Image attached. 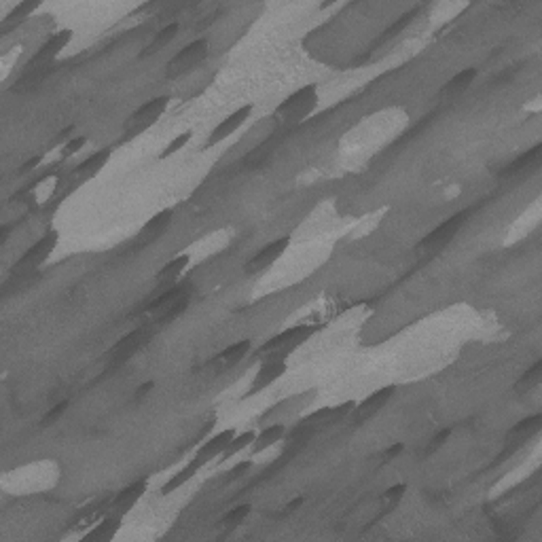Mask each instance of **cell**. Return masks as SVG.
<instances>
[{
    "label": "cell",
    "mask_w": 542,
    "mask_h": 542,
    "mask_svg": "<svg viewBox=\"0 0 542 542\" xmlns=\"http://www.w3.org/2000/svg\"><path fill=\"white\" fill-rule=\"evenodd\" d=\"M252 468V460H246V462H237L231 471H229V475H231V479H235V477H241V475H246Z\"/></svg>",
    "instance_id": "obj_37"
},
{
    "label": "cell",
    "mask_w": 542,
    "mask_h": 542,
    "mask_svg": "<svg viewBox=\"0 0 542 542\" xmlns=\"http://www.w3.org/2000/svg\"><path fill=\"white\" fill-rule=\"evenodd\" d=\"M466 218H468V210L464 212H458L453 216H449L445 223L438 225L436 229H432L420 244V248H436V246H443V244H447L453 239V235L464 227L466 223Z\"/></svg>",
    "instance_id": "obj_6"
},
{
    "label": "cell",
    "mask_w": 542,
    "mask_h": 542,
    "mask_svg": "<svg viewBox=\"0 0 542 542\" xmlns=\"http://www.w3.org/2000/svg\"><path fill=\"white\" fill-rule=\"evenodd\" d=\"M314 333L311 327H305V325H299V327H290L282 333H278L276 337H271L269 341L263 343V348H261V354L263 356H276L280 358L278 354L284 352V350H290L294 346H299V343H303L309 335Z\"/></svg>",
    "instance_id": "obj_3"
},
{
    "label": "cell",
    "mask_w": 542,
    "mask_h": 542,
    "mask_svg": "<svg viewBox=\"0 0 542 542\" xmlns=\"http://www.w3.org/2000/svg\"><path fill=\"white\" fill-rule=\"evenodd\" d=\"M237 432H235V428H229V430H220V432H216L214 436H210L204 445L197 449V453L193 456V462L200 466V468H204L206 464H210L214 458H218V456H223L225 453V449L229 447V443L233 440V436H235Z\"/></svg>",
    "instance_id": "obj_5"
},
{
    "label": "cell",
    "mask_w": 542,
    "mask_h": 542,
    "mask_svg": "<svg viewBox=\"0 0 542 542\" xmlns=\"http://www.w3.org/2000/svg\"><path fill=\"white\" fill-rule=\"evenodd\" d=\"M146 491V481H138V483H132L130 487H126L123 491H119V496L115 498L113 502V508L121 510V512H128L130 508L136 506V502L144 496Z\"/></svg>",
    "instance_id": "obj_17"
},
{
    "label": "cell",
    "mask_w": 542,
    "mask_h": 542,
    "mask_svg": "<svg viewBox=\"0 0 542 542\" xmlns=\"http://www.w3.org/2000/svg\"><path fill=\"white\" fill-rule=\"evenodd\" d=\"M119 526H121L119 519H115V517H108V519L100 521L97 526H93L89 532H85L83 538L85 540H113L117 536V532H119Z\"/></svg>",
    "instance_id": "obj_23"
},
{
    "label": "cell",
    "mask_w": 542,
    "mask_h": 542,
    "mask_svg": "<svg viewBox=\"0 0 542 542\" xmlns=\"http://www.w3.org/2000/svg\"><path fill=\"white\" fill-rule=\"evenodd\" d=\"M255 438H257V432H255V430H246V432H241V434H235L233 440L229 443V447H227L225 453H223V460H229V458L241 453L244 449L252 447Z\"/></svg>",
    "instance_id": "obj_28"
},
{
    "label": "cell",
    "mask_w": 542,
    "mask_h": 542,
    "mask_svg": "<svg viewBox=\"0 0 542 542\" xmlns=\"http://www.w3.org/2000/svg\"><path fill=\"white\" fill-rule=\"evenodd\" d=\"M178 23L174 21V23H167L165 28H161L157 34H155V38L151 40V45L144 49V51L140 54V58H146V56H153V54H157V51H161V49H165L172 40H174L176 36H178Z\"/></svg>",
    "instance_id": "obj_21"
},
{
    "label": "cell",
    "mask_w": 542,
    "mask_h": 542,
    "mask_svg": "<svg viewBox=\"0 0 542 542\" xmlns=\"http://www.w3.org/2000/svg\"><path fill=\"white\" fill-rule=\"evenodd\" d=\"M144 343H146V333L142 329L132 331V333H128L126 337L115 343V348L110 350V356H113L115 362H126L144 346Z\"/></svg>",
    "instance_id": "obj_14"
},
{
    "label": "cell",
    "mask_w": 542,
    "mask_h": 542,
    "mask_svg": "<svg viewBox=\"0 0 542 542\" xmlns=\"http://www.w3.org/2000/svg\"><path fill=\"white\" fill-rule=\"evenodd\" d=\"M301 504H303V498H301V496H299V498H294L292 502H288V504H286V512H294V510H297Z\"/></svg>",
    "instance_id": "obj_40"
},
{
    "label": "cell",
    "mask_w": 542,
    "mask_h": 542,
    "mask_svg": "<svg viewBox=\"0 0 542 542\" xmlns=\"http://www.w3.org/2000/svg\"><path fill=\"white\" fill-rule=\"evenodd\" d=\"M193 140V132L191 130H187V132H182V134H178L174 140H172L165 149H163V153H161V159H165V157H172V155H176L178 151H182L185 146L189 144Z\"/></svg>",
    "instance_id": "obj_32"
},
{
    "label": "cell",
    "mask_w": 542,
    "mask_h": 542,
    "mask_svg": "<svg viewBox=\"0 0 542 542\" xmlns=\"http://www.w3.org/2000/svg\"><path fill=\"white\" fill-rule=\"evenodd\" d=\"M189 303H191V297H189V292H185L180 299H176L174 303H172L165 311H161L157 316V322L159 325H169V322H174L176 318H180L187 309H189Z\"/></svg>",
    "instance_id": "obj_27"
},
{
    "label": "cell",
    "mask_w": 542,
    "mask_h": 542,
    "mask_svg": "<svg viewBox=\"0 0 542 542\" xmlns=\"http://www.w3.org/2000/svg\"><path fill=\"white\" fill-rule=\"evenodd\" d=\"M66 409H68V403H66V401H64V403H58L56 407H51V411H49V413L43 417L40 426H43V428H49V426L58 424V420H60V417L66 413Z\"/></svg>",
    "instance_id": "obj_34"
},
{
    "label": "cell",
    "mask_w": 542,
    "mask_h": 542,
    "mask_svg": "<svg viewBox=\"0 0 542 542\" xmlns=\"http://www.w3.org/2000/svg\"><path fill=\"white\" fill-rule=\"evenodd\" d=\"M403 451H405V445H403V443H394L392 447H388V449L384 451V460H386V462H392V460H397Z\"/></svg>",
    "instance_id": "obj_38"
},
{
    "label": "cell",
    "mask_w": 542,
    "mask_h": 542,
    "mask_svg": "<svg viewBox=\"0 0 542 542\" xmlns=\"http://www.w3.org/2000/svg\"><path fill=\"white\" fill-rule=\"evenodd\" d=\"M250 350H252V341H250V339L235 341V343H231V346H227L223 352L218 354L216 362H220L223 366H233V364L241 362L246 356H248Z\"/></svg>",
    "instance_id": "obj_18"
},
{
    "label": "cell",
    "mask_w": 542,
    "mask_h": 542,
    "mask_svg": "<svg viewBox=\"0 0 542 542\" xmlns=\"http://www.w3.org/2000/svg\"><path fill=\"white\" fill-rule=\"evenodd\" d=\"M252 510V504H239V506H233L223 519H220V528L225 532H231V530H237L246 519H248V515Z\"/></svg>",
    "instance_id": "obj_25"
},
{
    "label": "cell",
    "mask_w": 542,
    "mask_h": 542,
    "mask_svg": "<svg viewBox=\"0 0 542 542\" xmlns=\"http://www.w3.org/2000/svg\"><path fill=\"white\" fill-rule=\"evenodd\" d=\"M172 218H174V210H172V208L157 212L153 218H149V220H146V223H144V227L140 229V233H138V237H136V244H138V246H149V244H153L155 239H159V237L165 233V229L169 227Z\"/></svg>",
    "instance_id": "obj_10"
},
{
    "label": "cell",
    "mask_w": 542,
    "mask_h": 542,
    "mask_svg": "<svg viewBox=\"0 0 542 542\" xmlns=\"http://www.w3.org/2000/svg\"><path fill=\"white\" fill-rule=\"evenodd\" d=\"M411 19H413L411 15H405L403 19H399V21H397V23H394V26H392V28H390V30L386 32V36H384L381 40H388V38H394V36H397L399 32H403V30H405V28L409 26V23H411Z\"/></svg>",
    "instance_id": "obj_35"
},
{
    "label": "cell",
    "mask_w": 542,
    "mask_h": 542,
    "mask_svg": "<svg viewBox=\"0 0 542 542\" xmlns=\"http://www.w3.org/2000/svg\"><path fill=\"white\" fill-rule=\"evenodd\" d=\"M538 153H540V146H534L532 151L519 155L512 163L506 165V169L502 172V176H515V174H519V172H523L526 167H530V165L538 159Z\"/></svg>",
    "instance_id": "obj_30"
},
{
    "label": "cell",
    "mask_w": 542,
    "mask_h": 542,
    "mask_svg": "<svg viewBox=\"0 0 542 542\" xmlns=\"http://www.w3.org/2000/svg\"><path fill=\"white\" fill-rule=\"evenodd\" d=\"M540 424H542V417L540 415H532V417H528V420H521L519 424H515L510 428L508 436L510 438H517V440H523V438L532 436L534 432H538Z\"/></svg>",
    "instance_id": "obj_29"
},
{
    "label": "cell",
    "mask_w": 542,
    "mask_h": 542,
    "mask_svg": "<svg viewBox=\"0 0 542 542\" xmlns=\"http://www.w3.org/2000/svg\"><path fill=\"white\" fill-rule=\"evenodd\" d=\"M250 115H252V106H250V104L239 106L237 110H233L229 117H225V119L220 121L218 126L212 130L210 140H208V146H214V144H218V142L227 140L231 134H235V132L244 126V123L250 119Z\"/></svg>",
    "instance_id": "obj_8"
},
{
    "label": "cell",
    "mask_w": 542,
    "mask_h": 542,
    "mask_svg": "<svg viewBox=\"0 0 542 542\" xmlns=\"http://www.w3.org/2000/svg\"><path fill=\"white\" fill-rule=\"evenodd\" d=\"M70 38H72V32L70 30H60V32H54L51 36H49L40 47H38V51L34 54V58H32V64H49L51 60H56L64 49H66V45L70 43Z\"/></svg>",
    "instance_id": "obj_12"
},
{
    "label": "cell",
    "mask_w": 542,
    "mask_h": 542,
    "mask_svg": "<svg viewBox=\"0 0 542 542\" xmlns=\"http://www.w3.org/2000/svg\"><path fill=\"white\" fill-rule=\"evenodd\" d=\"M185 292H187V290H185V286H180V284H172V288L163 290L157 299H153L149 305H146V311H149V314H155V316H159L161 311H165V309H167L172 303H174L176 299H180Z\"/></svg>",
    "instance_id": "obj_20"
},
{
    "label": "cell",
    "mask_w": 542,
    "mask_h": 542,
    "mask_svg": "<svg viewBox=\"0 0 542 542\" xmlns=\"http://www.w3.org/2000/svg\"><path fill=\"white\" fill-rule=\"evenodd\" d=\"M540 379H542V362H536L530 371L517 381V386H515V390H517V394H523V392H530L532 388H536L538 384H540Z\"/></svg>",
    "instance_id": "obj_31"
},
{
    "label": "cell",
    "mask_w": 542,
    "mask_h": 542,
    "mask_svg": "<svg viewBox=\"0 0 542 542\" xmlns=\"http://www.w3.org/2000/svg\"><path fill=\"white\" fill-rule=\"evenodd\" d=\"M286 371H288V364L284 358H267L263 362V366L259 368V373L250 386V392H261V390L269 388L271 384H276Z\"/></svg>",
    "instance_id": "obj_13"
},
{
    "label": "cell",
    "mask_w": 542,
    "mask_h": 542,
    "mask_svg": "<svg viewBox=\"0 0 542 542\" xmlns=\"http://www.w3.org/2000/svg\"><path fill=\"white\" fill-rule=\"evenodd\" d=\"M153 390V381H149V384H144V386H140V390H138V394H136V399H142L144 394H149Z\"/></svg>",
    "instance_id": "obj_41"
},
{
    "label": "cell",
    "mask_w": 542,
    "mask_h": 542,
    "mask_svg": "<svg viewBox=\"0 0 542 542\" xmlns=\"http://www.w3.org/2000/svg\"><path fill=\"white\" fill-rule=\"evenodd\" d=\"M189 261H191L189 255H178V257H174L169 263H165V265L159 269L157 280H159V282H167V284H176V280L182 276V271H187Z\"/></svg>",
    "instance_id": "obj_19"
},
{
    "label": "cell",
    "mask_w": 542,
    "mask_h": 542,
    "mask_svg": "<svg viewBox=\"0 0 542 542\" xmlns=\"http://www.w3.org/2000/svg\"><path fill=\"white\" fill-rule=\"evenodd\" d=\"M316 100H318L316 85H305L286 97V100L278 106V115H284L286 119H301L303 115L309 113Z\"/></svg>",
    "instance_id": "obj_4"
},
{
    "label": "cell",
    "mask_w": 542,
    "mask_h": 542,
    "mask_svg": "<svg viewBox=\"0 0 542 542\" xmlns=\"http://www.w3.org/2000/svg\"><path fill=\"white\" fill-rule=\"evenodd\" d=\"M169 106V97L161 95V97H153V100L149 102H144L130 119V128H134L136 132H142L146 130L149 126H153V123L167 110Z\"/></svg>",
    "instance_id": "obj_7"
},
{
    "label": "cell",
    "mask_w": 542,
    "mask_h": 542,
    "mask_svg": "<svg viewBox=\"0 0 542 542\" xmlns=\"http://www.w3.org/2000/svg\"><path fill=\"white\" fill-rule=\"evenodd\" d=\"M197 471H202L200 466H197L193 460L185 466V468H180V471L176 473V475H172V479L161 487V494L163 496H167V494H172V491H176V489H180L187 481H191L195 475H197Z\"/></svg>",
    "instance_id": "obj_22"
},
{
    "label": "cell",
    "mask_w": 542,
    "mask_h": 542,
    "mask_svg": "<svg viewBox=\"0 0 542 542\" xmlns=\"http://www.w3.org/2000/svg\"><path fill=\"white\" fill-rule=\"evenodd\" d=\"M85 144H87V138L85 136H79V138H70L64 146H62V157L64 159H70V157H75L77 153H81L85 149Z\"/></svg>",
    "instance_id": "obj_33"
},
{
    "label": "cell",
    "mask_w": 542,
    "mask_h": 542,
    "mask_svg": "<svg viewBox=\"0 0 542 542\" xmlns=\"http://www.w3.org/2000/svg\"><path fill=\"white\" fill-rule=\"evenodd\" d=\"M449 434H451V430L449 428H445V430H440L434 438H432V443H430V447H428V453H434V451H438L443 445H445L447 443V438H449Z\"/></svg>",
    "instance_id": "obj_36"
},
{
    "label": "cell",
    "mask_w": 542,
    "mask_h": 542,
    "mask_svg": "<svg viewBox=\"0 0 542 542\" xmlns=\"http://www.w3.org/2000/svg\"><path fill=\"white\" fill-rule=\"evenodd\" d=\"M475 79H477V68H464L445 85V93H462L473 85Z\"/></svg>",
    "instance_id": "obj_26"
},
{
    "label": "cell",
    "mask_w": 542,
    "mask_h": 542,
    "mask_svg": "<svg viewBox=\"0 0 542 542\" xmlns=\"http://www.w3.org/2000/svg\"><path fill=\"white\" fill-rule=\"evenodd\" d=\"M288 246H290V239H288V237H280V239H276V241L267 244L265 248H261V250L252 257V261H250L248 265H246V271H248V274H255V271L267 269L271 263H276V261L286 252Z\"/></svg>",
    "instance_id": "obj_11"
},
{
    "label": "cell",
    "mask_w": 542,
    "mask_h": 542,
    "mask_svg": "<svg viewBox=\"0 0 542 542\" xmlns=\"http://www.w3.org/2000/svg\"><path fill=\"white\" fill-rule=\"evenodd\" d=\"M43 163V157H30L26 163L21 165V174H28V172H34L38 169V165Z\"/></svg>",
    "instance_id": "obj_39"
},
{
    "label": "cell",
    "mask_w": 542,
    "mask_h": 542,
    "mask_svg": "<svg viewBox=\"0 0 542 542\" xmlns=\"http://www.w3.org/2000/svg\"><path fill=\"white\" fill-rule=\"evenodd\" d=\"M206 56H208V40L206 38L193 40L191 45H187L185 49H180V51L169 60V64H167V77L169 79H176V77L185 75L187 70L195 68L202 60H206Z\"/></svg>",
    "instance_id": "obj_1"
},
{
    "label": "cell",
    "mask_w": 542,
    "mask_h": 542,
    "mask_svg": "<svg viewBox=\"0 0 542 542\" xmlns=\"http://www.w3.org/2000/svg\"><path fill=\"white\" fill-rule=\"evenodd\" d=\"M286 430H288V428H286L284 424H271V426L263 428V430L257 434L255 443H252V456H255V453H261V451H265V449H269V447H274V445H278L280 440H284Z\"/></svg>",
    "instance_id": "obj_15"
},
{
    "label": "cell",
    "mask_w": 542,
    "mask_h": 542,
    "mask_svg": "<svg viewBox=\"0 0 542 542\" xmlns=\"http://www.w3.org/2000/svg\"><path fill=\"white\" fill-rule=\"evenodd\" d=\"M405 491H407V485H403V483L388 487L384 494H381V498H379L381 515H388V512H392L394 508H397L401 504V500L405 498Z\"/></svg>",
    "instance_id": "obj_24"
},
{
    "label": "cell",
    "mask_w": 542,
    "mask_h": 542,
    "mask_svg": "<svg viewBox=\"0 0 542 542\" xmlns=\"http://www.w3.org/2000/svg\"><path fill=\"white\" fill-rule=\"evenodd\" d=\"M110 155H113L110 149L97 151V153L85 157V159L75 167V172H77V174H79L81 178H93V176H97V174H100V172L106 167V163L110 161Z\"/></svg>",
    "instance_id": "obj_16"
},
{
    "label": "cell",
    "mask_w": 542,
    "mask_h": 542,
    "mask_svg": "<svg viewBox=\"0 0 542 542\" xmlns=\"http://www.w3.org/2000/svg\"><path fill=\"white\" fill-rule=\"evenodd\" d=\"M58 241H60V235L58 231H49L45 233L38 241H34L30 248L23 252V257L19 259L17 267L21 271H34L36 267H40L49 257L54 255V250L58 248Z\"/></svg>",
    "instance_id": "obj_2"
},
{
    "label": "cell",
    "mask_w": 542,
    "mask_h": 542,
    "mask_svg": "<svg viewBox=\"0 0 542 542\" xmlns=\"http://www.w3.org/2000/svg\"><path fill=\"white\" fill-rule=\"evenodd\" d=\"M394 392H397V388H394V386H386V388L373 392L371 397L364 399L360 405H356L354 407V424H362L366 420H371L375 413H379L386 407V403L394 397Z\"/></svg>",
    "instance_id": "obj_9"
}]
</instances>
